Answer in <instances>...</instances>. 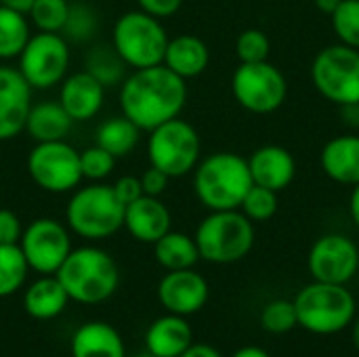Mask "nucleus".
<instances>
[{
    "label": "nucleus",
    "instance_id": "obj_1",
    "mask_svg": "<svg viewBox=\"0 0 359 357\" xmlns=\"http://www.w3.org/2000/svg\"><path fill=\"white\" fill-rule=\"evenodd\" d=\"M118 101L122 116L149 133L181 116L187 103V80L170 72L164 63L133 69L120 84Z\"/></svg>",
    "mask_w": 359,
    "mask_h": 357
},
{
    "label": "nucleus",
    "instance_id": "obj_2",
    "mask_svg": "<svg viewBox=\"0 0 359 357\" xmlns=\"http://www.w3.org/2000/svg\"><path fill=\"white\" fill-rule=\"evenodd\" d=\"M248 158L236 151H217L194 168V191L208 210H238L252 187Z\"/></svg>",
    "mask_w": 359,
    "mask_h": 357
},
{
    "label": "nucleus",
    "instance_id": "obj_3",
    "mask_svg": "<svg viewBox=\"0 0 359 357\" xmlns=\"http://www.w3.org/2000/svg\"><path fill=\"white\" fill-rule=\"evenodd\" d=\"M55 276L65 288L69 301L82 305H99L107 301L120 284L118 263L107 250L97 246L72 248Z\"/></svg>",
    "mask_w": 359,
    "mask_h": 357
},
{
    "label": "nucleus",
    "instance_id": "obj_4",
    "mask_svg": "<svg viewBox=\"0 0 359 357\" xmlns=\"http://www.w3.org/2000/svg\"><path fill=\"white\" fill-rule=\"evenodd\" d=\"M67 229L88 242L107 240L124 227V204L111 185L97 181L76 187L65 206Z\"/></svg>",
    "mask_w": 359,
    "mask_h": 357
},
{
    "label": "nucleus",
    "instance_id": "obj_5",
    "mask_svg": "<svg viewBox=\"0 0 359 357\" xmlns=\"http://www.w3.org/2000/svg\"><path fill=\"white\" fill-rule=\"evenodd\" d=\"M292 303L297 309L299 326L320 337L339 335L351 326L358 314L355 297L343 284H326L313 280L299 290Z\"/></svg>",
    "mask_w": 359,
    "mask_h": 357
},
{
    "label": "nucleus",
    "instance_id": "obj_6",
    "mask_svg": "<svg viewBox=\"0 0 359 357\" xmlns=\"http://www.w3.org/2000/svg\"><path fill=\"white\" fill-rule=\"evenodd\" d=\"M196 246L200 259L215 265H229L242 261L255 246V227L252 221L238 210H210L198 229Z\"/></svg>",
    "mask_w": 359,
    "mask_h": 357
},
{
    "label": "nucleus",
    "instance_id": "obj_7",
    "mask_svg": "<svg viewBox=\"0 0 359 357\" xmlns=\"http://www.w3.org/2000/svg\"><path fill=\"white\" fill-rule=\"evenodd\" d=\"M111 46L130 69L154 67L164 61L168 32L162 19L141 8L120 15L111 27Z\"/></svg>",
    "mask_w": 359,
    "mask_h": 357
},
{
    "label": "nucleus",
    "instance_id": "obj_8",
    "mask_svg": "<svg viewBox=\"0 0 359 357\" xmlns=\"http://www.w3.org/2000/svg\"><path fill=\"white\" fill-rule=\"evenodd\" d=\"M202 141L198 130L179 118H172L154 130L147 137V158L149 164L160 168L170 179L185 177L194 173L200 162Z\"/></svg>",
    "mask_w": 359,
    "mask_h": 357
},
{
    "label": "nucleus",
    "instance_id": "obj_9",
    "mask_svg": "<svg viewBox=\"0 0 359 357\" xmlns=\"http://www.w3.org/2000/svg\"><path fill=\"white\" fill-rule=\"evenodd\" d=\"M19 74L34 90L59 86L69 69V42L57 32H36L17 57Z\"/></svg>",
    "mask_w": 359,
    "mask_h": 357
},
{
    "label": "nucleus",
    "instance_id": "obj_10",
    "mask_svg": "<svg viewBox=\"0 0 359 357\" xmlns=\"http://www.w3.org/2000/svg\"><path fill=\"white\" fill-rule=\"evenodd\" d=\"M29 179L48 194H69L82 183L80 151L63 141L36 143L25 162Z\"/></svg>",
    "mask_w": 359,
    "mask_h": 357
},
{
    "label": "nucleus",
    "instance_id": "obj_11",
    "mask_svg": "<svg viewBox=\"0 0 359 357\" xmlns=\"http://www.w3.org/2000/svg\"><path fill=\"white\" fill-rule=\"evenodd\" d=\"M311 80L322 97L337 105L359 101V50L347 44L322 48L311 63Z\"/></svg>",
    "mask_w": 359,
    "mask_h": 357
},
{
    "label": "nucleus",
    "instance_id": "obj_12",
    "mask_svg": "<svg viewBox=\"0 0 359 357\" xmlns=\"http://www.w3.org/2000/svg\"><path fill=\"white\" fill-rule=\"evenodd\" d=\"M231 93L240 107L265 116L282 107L288 84L284 74L269 61L240 63L231 76Z\"/></svg>",
    "mask_w": 359,
    "mask_h": 357
},
{
    "label": "nucleus",
    "instance_id": "obj_13",
    "mask_svg": "<svg viewBox=\"0 0 359 357\" xmlns=\"http://www.w3.org/2000/svg\"><path fill=\"white\" fill-rule=\"evenodd\" d=\"M72 231L57 219L40 217L32 221L19 240V248L29 265L40 276H55L72 252Z\"/></svg>",
    "mask_w": 359,
    "mask_h": 357
},
{
    "label": "nucleus",
    "instance_id": "obj_14",
    "mask_svg": "<svg viewBox=\"0 0 359 357\" xmlns=\"http://www.w3.org/2000/svg\"><path fill=\"white\" fill-rule=\"evenodd\" d=\"M307 267L316 282L347 286L359 269L358 244L341 234H326L313 242Z\"/></svg>",
    "mask_w": 359,
    "mask_h": 357
},
{
    "label": "nucleus",
    "instance_id": "obj_15",
    "mask_svg": "<svg viewBox=\"0 0 359 357\" xmlns=\"http://www.w3.org/2000/svg\"><path fill=\"white\" fill-rule=\"evenodd\" d=\"M210 288L202 274L191 269L166 271L158 284V299L168 314L175 316H194L208 301Z\"/></svg>",
    "mask_w": 359,
    "mask_h": 357
},
{
    "label": "nucleus",
    "instance_id": "obj_16",
    "mask_svg": "<svg viewBox=\"0 0 359 357\" xmlns=\"http://www.w3.org/2000/svg\"><path fill=\"white\" fill-rule=\"evenodd\" d=\"M34 88L17 67L0 63V141H11L25 128Z\"/></svg>",
    "mask_w": 359,
    "mask_h": 357
},
{
    "label": "nucleus",
    "instance_id": "obj_17",
    "mask_svg": "<svg viewBox=\"0 0 359 357\" xmlns=\"http://www.w3.org/2000/svg\"><path fill=\"white\" fill-rule=\"evenodd\" d=\"M172 227L168 206L156 196H141L124 206V229L143 244H156Z\"/></svg>",
    "mask_w": 359,
    "mask_h": 357
},
{
    "label": "nucleus",
    "instance_id": "obj_18",
    "mask_svg": "<svg viewBox=\"0 0 359 357\" xmlns=\"http://www.w3.org/2000/svg\"><path fill=\"white\" fill-rule=\"evenodd\" d=\"M57 101L74 122H86L101 112L105 103V88L88 72L80 69L63 78Z\"/></svg>",
    "mask_w": 359,
    "mask_h": 357
},
{
    "label": "nucleus",
    "instance_id": "obj_19",
    "mask_svg": "<svg viewBox=\"0 0 359 357\" xmlns=\"http://www.w3.org/2000/svg\"><path fill=\"white\" fill-rule=\"evenodd\" d=\"M248 168L255 185L273 189L278 194L286 189L297 175L294 156L282 145H263L255 149L248 158Z\"/></svg>",
    "mask_w": 359,
    "mask_h": 357
},
{
    "label": "nucleus",
    "instance_id": "obj_20",
    "mask_svg": "<svg viewBox=\"0 0 359 357\" xmlns=\"http://www.w3.org/2000/svg\"><path fill=\"white\" fill-rule=\"evenodd\" d=\"M322 170L328 179L341 185L359 183V135H337L320 154Z\"/></svg>",
    "mask_w": 359,
    "mask_h": 357
},
{
    "label": "nucleus",
    "instance_id": "obj_21",
    "mask_svg": "<svg viewBox=\"0 0 359 357\" xmlns=\"http://www.w3.org/2000/svg\"><path fill=\"white\" fill-rule=\"evenodd\" d=\"M162 63L183 80L198 78L200 74L206 72L210 63V50L200 36L179 34L175 38H168Z\"/></svg>",
    "mask_w": 359,
    "mask_h": 357
},
{
    "label": "nucleus",
    "instance_id": "obj_22",
    "mask_svg": "<svg viewBox=\"0 0 359 357\" xmlns=\"http://www.w3.org/2000/svg\"><path fill=\"white\" fill-rule=\"evenodd\" d=\"M194 343V332L183 316H162L145 332V349L156 357H179Z\"/></svg>",
    "mask_w": 359,
    "mask_h": 357
},
{
    "label": "nucleus",
    "instance_id": "obj_23",
    "mask_svg": "<svg viewBox=\"0 0 359 357\" xmlns=\"http://www.w3.org/2000/svg\"><path fill=\"white\" fill-rule=\"evenodd\" d=\"M74 126V120L63 109L59 101L46 99L32 103L27 120H25V133L36 143H48V141H63Z\"/></svg>",
    "mask_w": 359,
    "mask_h": 357
},
{
    "label": "nucleus",
    "instance_id": "obj_24",
    "mask_svg": "<svg viewBox=\"0 0 359 357\" xmlns=\"http://www.w3.org/2000/svg\"><path fill=\"white\" fill-rule=\"evenodd\" d=\"M72 357H126V349L111 324L86 322L72 337Z\"/></svg>",
    "mask_w": 359,
    "mask_h": 357
},
{
    "label": "nucleus",
    "instance_id": "obj_25",
    "mask_svg": "<svg viewBox=\"0 0 359 357\" xmlns=\"http://www.w3.org/2000/svg\"><path fill=\"white\" fill-rule=\"evenodd\" d=\"M69 297L57 276H40L23 295V309L34 320H55L67 307Z\"/></svg>",
    "mask_w": 359,
    "mask_h": 357
},
{
    "label": "nucleus",
    "instance_id": "obj_26",
    "mask_svg": "<svg viewBox=\"0 0 359 357\" xmlns=\"http://www.w3.org/2000/svg\"><path fill=\"white\" fill-rule=\"evenodd\" d=\"M154 257L166 271L191 269L200 261L196 240L181 231H168L154 244Z\"/></svg>",
    "mask_w": 359,
    "mask_h": 357
},
{
    "label": "nucleus",
    "instance_id": "obj_27",
    "mask_svg": "<svg viewBox=\"0 0 359 357\" xmlns=\"http://www.w3.org/2000/svg\"><path fill=\"white\" fill-rule=\"evenodd\" d=\"M141 128L135 126L126 116H111L105 122L99 124L95 133V143L103 149H107L116 160L126 158L141 139Z\"/></svg>",
    "mask_w": 359,
    "mask_h": 357
},
{
    "label": "nucleus",
    "instance_id": "obj_28",
    "mask_svg": "<svg viewBox=\"0 0 359 357\" xmlns=\"http://www.w3.org/2000/svg\"><path fill=\"white\" fill-rule=\"evenodd\" d=\"M84 72H88L107 90L124 82V78L128 76L126 74L128 65L122 61V57L116 53V48L109 42V44H95L88 48V53L84 55Z\"/></svg>",
    "mask_w": 359,
    "mask_h": 357
},
{
    "label": "nucleus",
    "instance_id": "obj_29",
    "mask_svg": "<svg viewBox=\"0 0 359 357\" xmlns=\"http://www.w3.org/2000/svg\"><path fill=\"white\" fill-rule=\"evenodd\" d=\"M32 36V23L25 13L0 4V61L17 59Z\"/></svg>",
    "mask_w": 359,
    "mask_h": 357
},
{
    "label": "nucleus",
    "instance_id": "obj_30",
    "mask_svg": "<svg viewBox=\"0 0 359 357\" xmlns=\"http://www.w3.org/2000/svg\"><path fill=\"white\" fill-rule=\"evenodd\" d=\"M99 29H101V17L88 2H82V0L69 2L67 19L61 29V36L67 42L86 44L99 34Z\"/></svg>",
    "mask_w": 359,
    "mask_h": 357
},
{
    "label": "nucleus",
    "instance_id": "obj_31",
    "mask_svg": "<svg viewBox=\"0 0 359 357\" xmlns=\"http://www.w3.org/2000/svg\"><path fill=\"white\" fill-rule=\"evenodd\" d=\"M29 265L19 248V244H0V299L15 295L25 278Z\"/></svg>",
    "mask_w": 359,
    "mask_h": 357
},
{
    "label": "nucleus",
    "instance_id": "obj_32",
    "mask_svg": "<svg viewBox=\"0 0 359 357\" xmlns=\"http://www.w3.org/2000/svg\"><path fill=\"white\" fill-rule=\"evenodd\" d=\"M69 2L67 0H34L27 19L36 32H57L61 34L67 19Z\"/></svg>",
    "mask_w": 359,
    "mask_h": 357
},
{
    "label": "nucleus",
    "instance_id": "obj_33",
    "mask_svg": "<svg viewBox=\"0 0 359 357\" xmlns=\"http://www.w3.org/2000/svg\"><path fill=\"white\" fill-rule=\"evenodd\" d=\"M261 326L269 335H288L294 330V326H299L294 303L288 299H276L267 303L261 311Z\"/></svg>",
    "mask_w": 359,
    "mask_h": 357
},
{
    "label": "nucleus",
    "instance_id": "obj_34",
    "mask_svg": "<svg viewBox=\"0 0 359 357\" xmlns=\"http://www.w3.org/2000/svg\"><path fill=\"white\" fill-rule=\"evenodd\" d=\"M330 17L339 42L359 50V0H343Z\"/></svg>",
    "mask_w": 359,
    "mask_h": 357
},
{
    "label": "nucleus",
    "instance_id": "obj_35",
    "mask_svg": "<svg viewBox=\"0 0 359 357\" xmlns=\"http://www.w3.org/2000/svg\"><path fill=\"white\" fill-rule=\"evenodd\" d=\"M240 210L255 223H263L269 221L276 213H278V191L261 187V185H252L248 189V194L242 200Z\"/></svg>",
    "mask_w": 359,
    "mask_h": 357
},
{
    "label": "nucleus",
    "instance_id": "obj_36",
    "mask_svg": "<svg viewBox=\"0 0 359 357\" xmlns=\"http://www.w3.org/2000/svg\"><path fill=\"white\" fill-rule=\"evenodd\" d=\"M269 53H271V42L263 29H257V27L244 29L236 40V55H238L240 63L267 61Z\"/></svg>",
    "mask_w": 359,
    "mask_h": 357
},
{
    "label": "nucleus",
    "instance_id": "obj_37",
    "mask_svg": "<svg viewBox=\"0 0 359 357\" xmlns=\"http://www.w3.org/2000/svg\"><path fill=\"white\" fill-rule=\"evenodd\" d=\"M80 168H82V177L88 179L90 183L105 181L116 168V158L107 149L95 143L84 151H80Z\"/></svg>",
    "mask_w": 359,
    "mask_h": 357
},
{
    "label": "nucleus",
    "instance_id": "obj_38",
    "mask_svg": "<svg viewBox=\"0 0 359 357\" xmlns=\"http://www.w3.org/2000/svg\"><path fill=\"white\" fill-rule=\"evenodd\" d=\"M21 234V219L8 208H0V244H19Z\"/></svg>",
    "mask_w": 359,
    "mask_h": 357
},
{
    "label": "nucleus",
    "instance_id": "obj_39",
    "mask_svg": "<svg viewBox=\"0 0 359 357\" xmlns=\"http://www.w3.org/2000/svg\"><path fill=\"white\" fill-rule=\"evenodd\" d=\"M139 179H141L143 194H145V196H156V198H160V196L166 191L168 181H170L168 175H164L160 168H156V166H151V164H149V168H147Z\"/></svg>",
    "mask_w": 359,
    "mask_h": 357
},
{
    "label": "nucleus",
    "instance_id": "obj_40",
    "mask_svg": "<svg viewBox=\"0 0 359 357\" xmlns=\"http://www.w3.org/2000/svg\"><path fill=\"white\" fill-rule=\"evenodd\" d=\"M114 191L118 196V200L126 206L130 202H135L137 198L143 196V187H141V179L139 177H133V175H124L120 177L114 185Z\"/></svg>",
    "mask_w": 359,
    "mask_h": 357
},
{
    "label": "nucleus",
    "instance_id": "obj_41",
    "mask_svg": "<svg viewBox=\"0 0 359 357\" xmlns=\"http://www.w3.org/2000/svg\"><path fill=\"white\" fill-rule=\"evenodd\" d=\"M137 4L143 13L158 17V19H166V17H172L181 8L183 0H137Z\"/></svg>",
    "mask_w": 359,
    "mask_h": 357
},
{
    "label": "nucleus",
    "instance_id": "obj_42",
    "mask_svg": "<svg viewBox=\"0 0 359 357\" xmlns=\"http://www.w3.org/2000/svg\"><path fill=\"white\" fill-rule=\"evenodd\" d=\"M179 357H223L219 353V349H215L212 345L206 343H191Z\"/></svg>",
    "mask_w": 359,
    "mask_h": 357
},
{
    "label": "nucleus",
    "instance_id": "obj_43",
    "mask_svg": "<svg viewBox=\"0 0 359 357\" xmlns=\"http://www.w3.org/2000/svg\"><path fill=\"white\" fill-rule=\"evenodd\" d=\"M341 116L343 120L353 126V128H359V101L358 103H347V105H341Z\"/></svg>",
    "mask_w": 359,
    "mask_h": 357
},
{
    "label": "nucleus",
    "instance_id": "obj_44",
    "mask_svg": "<svg viewBox=\"0 0 359 357\" xmlns=\"http://www.w3.org/2000/svg\"><path fill=\"white\" fill-rule=\"evenodd\" d=\"M349 213H351V219H353V223L358 225L359 229V183L353 185V191H351V198H349Z\"/></svg>",
    "mask_w": 359,
    "mask_h": 357
},
{
    "label": "nucleus",
    "instance_id": "obj_45",
    "mask_svg": "<svg viewBox=\"0 0 359 357\" xmlns=\"http://www.w3.org/2000/svg\"><path fill=\"white\" fill-rule=\"evenodd\" d=\"M0 4L2 6H8V8H15V11H19V13H29V8H32V4H34V0H0Z\"/></svg>",
    "mask_w": 359,
    "mask_h": 357
},
{
    "label": "nucleus",
    "instance_id": "obj_46",
    "mask_svg": "<svg viewBox=\"0 0 359 357\" xmlns=\"http://www.w3.org/2000/svg\"><path fill=\"white\" fill-rule=\"evenodd\" d=\"M231 357H271L265 349H261V347H255V345H248V347H242V349H238L236 353Z\"/></svg>",
    "mask_w": 359,
    "mask_h": 357
},
{
    "label": "nucleus",
    "instance_id": "obj_47",
    "mask_svg": "<svg viewBox=\"0 0 359 357\" xmlns=\"http://www.w3.org/2000/svg\"><path fill=\"white\" fill-rule=\"evenodd\" d=\"M316 2V6L322 11V13H326V15H332L337 8H339V4L343 2V0H313Z\"/></svg>",
    "mask_w": 359,
    "mask_h": 357
},
{
    "label": "nucleus",
    "instance_id": "obj_48",
    "mask_svg": "<svg viewBox=\"0 0 359 357\" xmlns=\"http://www.w3.org/2000/svg\"><path fill=\"white\" fill-rule=\"evenodd\" d=\"M351 343H353V347L359 351V316L355 314V318H353V322H351Z\"/></svg>",
    "mask_w": 359,
    "mask_h": 357
},
{
    "label": "nucleus",
    "instance_id": "obj_49",
    "mask_svg": "<svg viewBox=\"0 0 359 357\" xmlns=\"http://www.w3.org/2000/svg\"><path fill=\"white\" fill-rule=\"evenodd\" d=\"M137 357H156V356H151L149 351H145V353H139V356H137Z\"/></svg>",
    "mask_w": 359,
    "mask_h": 357
}]
</instances>
